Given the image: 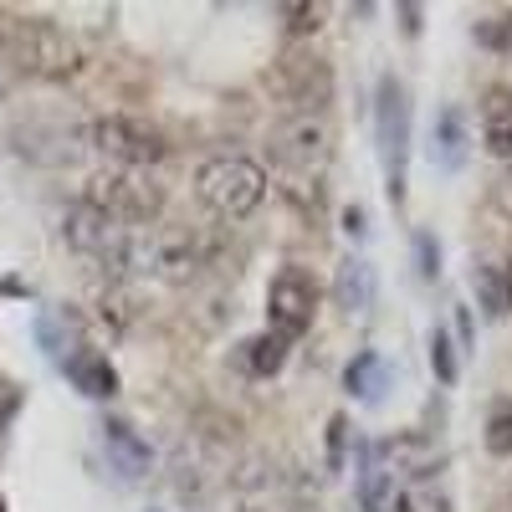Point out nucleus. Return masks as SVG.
<instances>
[{"label": "nucleus", "instance_id": "nucleus-5", "mask_svg": "<svg viewBox=\"0 0 512 512\" xmlns=\"http://www.w3.org/2000/svg\"><path fill=\"white\" fill-rule=\"evenodd\" d=\"M374 139H379V164H384V190L400 205L405 164H410V93L395 72H384L374 88Z\"/></svg>", "mask_w": 512, "mask_h": 512}, {"label": "nucleus", "instance_id": "nucleus-12", "mask_svg": "<svg viewBox=\"0 0 512 512\" xmlns=\"http://www.w3.org/2000/svg\"><path fill=\"white\" fill-rule=\"evenodd\" d=\"M482 144L492 159L512 164V88H487L482 93Z\"/></svg>", "mask_w": 512, "mask_h": 512}, {"label": "nucleus", "instance_id": "nucleus-16", "mask_svg": "<svg viewBox=\"0 0 512 512\" xmlns=\"http://www.w3.org/2000/svg\"><path fill=\"white\" fill-rule=\"evenodd\" d=\"M344 390L359 395L364 405H379V390H384V359L374 349H364L349 369H344Z\"/></svg>", "mask_w": 512, "mask_h": 512}, {"label": "nucleus", "instance_id": "nucleus-8", "mask_svg": "<svg viewBox=\"0 0 512 512\" xmlns=\"http://www.w3.org/2000/svg\"><path fill=\"white\" fill-rule=\"evenodd\" d=\"M313 313H318V282L303 267H282L267 282V323H272V333H282L292 344V338H303L313 328Z\"/></svg>", "mask_w": 512, "mask_h": 512}, {"label": "nucleus", "instance_id": "nucleus-19", "mask_svg": "<svg viewBox=\"0 0 512 512\" xmlns=\"http://www.w3.org/2000/svg\"><path fill=\"white\" fill-rule=\"evenodd\" d=\"M431 369H436V379H441V384H456V374H461L446 328H431Z\"/></svg>", "mask_w": 512, "mask_h": 512}, {"label": "nucleus", "instance_id": "nucleus-28", "mask_svg": "<svg viewBox=\"0 0 512 512\" xmlns=\"http://www.w3.org/2000/svg\"><path fill=\"white\" fill-rule=\"evenodd\" d=\"M492 512H512V497H502V502H497V507H492Z\"/></svg>", "mask_w": 512, "mask_h": 512}, {"label": "nucleus", "instance_id": "nucleus-13", "mask_svg": "<svg viewBox=\"0 0 512 512\" xmlns=\"http://www.w3.org/2000/svg\"><path fill=\"white\" fill-rule=\"evenodd\" d=\"M62 369H67V379H72L88 400H108V395H118V369H113L103 354H93V349H77Z\"/></svg>", "mask_w": 512, "mask_h": 512}, {"label": "nucleus", "instance_id": "nucleus-3", "mask_svg": "<svg viewBox=\"0 0 512 512\" xmlns=\"http://www.w3.org/2000/svg\"><path fill=\"white\" fill-rule=\"evenodd\" d=\"M0 52L36 77H72L82 67L77 41L57 21H41V16H0Z\"/></svg>", "mask_w": 512, "mask_h": 512}, {"label": "nucleus", "instance_id": "nucleus-29", "mask_svg": "<svg viewBox=\"0 0 512 512\" xmlns=\"http://www.w3.org/2000/svg\"><path fill=\"white\" fill-rule=\"evenodd\" d=\"M507 308H512V267H507Z\"/></svg>", "mask_w": 512, "mask_h": 512}, {"label": "nucleus", "instance_id": "nucleus-6", "mask_svg": "<svg viewBox=\"0 0 512 512\" xmlns=\"http://www.w3.org/2000/svg\"><path fill=\"white\" fill-rule=\"evenodd\" d=\"M82 205L103 210V216L134 226V221H149L159 216L164 205V190L144 175V169H98V175H88V185H82Z\"/></svg>", "mask_w": 512, "mask_h": 512}, {"label": "nucleus", "instance_id": "nucleus-15", "mask_svg": "<svg viewBox=\"0 0 512 512\" xmlns=\"http://www.w3.org/2000/svg\"><path fill=\"white\" fill-rule=\"evenodd\" d=\"M359 502L364 512H405V492L395 482L390 466H379V461H364V472H359Z\"/></svg>", "mask_w": 512, "mask_h": 512}, {"label": "nucleus", "instance_id": "nucleus-31", "mask_svg": "<svg viewBox=\"0 0 512 512\" xmlns=\"http://www.w3.org/2000/svg\"><path fill=\"white\" fill-rule=\"evenodd\" d=\"M0 512H6V507H0Z\"/></svg>", "mask_w": 512, "mask_h": 512}, {"label": "nucleus", "instance_id": "nucleus-22", "mask_svg": "<svg viewBox=\"0 0 512 512\" xmlns=\"http://www.w3.org/2000/svg\"><path fill=\"white\" fill-rule=\"evenodd\" d=\"M415 251H420V277H436L441 272V246L431 236H415Z\"/></svg>", "mask_w": 512, "mask_h": 512}, {"label": "nucleus", "instance_id": "nucleus-7", "mask_svg": "<svg viewBox=\"0 0 512 512\" xmlns=\"http://www.w3.org/2000/svg\"><path fill=\"white\" fill-rule=\"evenodd\" d=\"M88 144L98 154H108L118 169H149L164 159V139L159 128H149L144 118H128V113H103L88 123Z\"/></svg>", "mask_w": 512, "mask_h": 512}, {"label": "nucleus", "instance_id": "nucleus-11", "mask_svg": "<svg viewBox=\"0 0 512 512\" xmlns=\"http://www.w3.org/2000/svg\"><path fill=\"white\" fill-rule=\"evenodd\" d=\"M103 451H108V461L118 466L123 477H144L149 472V441L134 431L128 420H103Z\"/></svg>", "mask_w": 512, "mask_h": 512}, {"label": "nucleus", "instance_id": "nucleus-26", "mask_svg": "<svg viewBox=\"0 0 512 512\" xmlns=\"http://www.w3.org/2000/svg\"><path fill=\"white\" fill-rule=\"evenodd\" d=\"M344 231H349V236H364V210H359V205L344 210Z\"/></svg>", "mask_w": 512, "mask_h": 512}, {"label": "nucleus", "instance_id": "nucleus-10", "mask_svg": "<svg viewBox=\"0 0 512 512\" xmlns=\"http://www.w3.org/2000/svg\"><path fill=\"white\" fill-rule=\"evenodd\" d=\"M466 154H472V144H466L461 108H441L436 123H431V164L441 169V175H456V169L466 164Z\"/></svg>", "mask_w": 512, "mask_h": 512}, {"label": "nucleus", "instance_id": "nucleus-30", "mask_svg": "<svg viewBox=\"0 0 512 512\" xmlns=\"http://www.w3.org/2000/svg\"><path fill=\"white\" fill-rule=\"evenodd\" d=\"M149 512H159V507H149Z\"/></svg>", "mask_w": 512, "mask_h": 512}, {"label": "nucleus", "instance_id": "nucleus-9", "mask_svg": "<svg viewBox=\"0 0 512 512\" xmlns=\"http://www.w3.org/2000/svg\"><path fill=\"white\" fill-rule=\"evenodd\" d=\"M282 88H287V98H292L297 113H318L328 103V93H333V77H328L323 57H287Z\"/></svg>", "mask_w": 512, "mask_h": 512}, {"label": "nucleus", "instance_id": "nucleus-4", "mask_svg": "<svg viewBox=\"0 0 512 512\" xmlns=\"http://www.w3.org/2000/svg\"><path fill=\"white\" fill-rule=\"evenodd\" d=\"M62 236L77 256H88V262L108 267V272H139V231L123 226L113 216H103V210L93 205H72L67 221H62Z\"/></svg>", "mask_w": 512, "mask_h": 512}, {"label": "nucleus", "instance_id": "nucleus-1", "mask_svg": "<svg viewBox=\"0 0 512 512\" xmlns=\"http://www.w3.org/2000/svg\"><path fill=\"white\" fill-rule=\"evenodd\" d=\"M333 159V134L323 113H292L277 139H272V185L282 190V200H292L303 216H313L323 200V175Z\"/></svg>", "mask_w": 512, "mask_h": 512}, {"label": "nucleus", "instance_id": "nucleus-27", "mask_svg": "<svg viewBox=\"0 0 512 512\" xmlns=\"http://www.w3.org/2000/svg\"><path fill=\"white\" fill-rule=\"evenodd\" d=\"M497 41H502V52L512 57V16H502V31H497Z\"/></svg>", "mask_w": 512, "mask_h": 512}, {"label": "nucleus", "instance_id": "nucleus-25", "mask_svg": "<svg viewBox=\"0 0 512 512\" xmlns=\"http://www.w3.org/2000/svg\"><path fill=\"white\" fill-rule=\"evenodd\" d=\"M497 210L512 221V164L502 169V180H497Z\"/></svg>", "mask_w": 512, "mask_h": 512}, {"label": "nucleus", "instance_id": "nucleus-23", "mask_svg": "<svg viewBox=\"0 0 512 512\" xmlns=\"http://www.w3.org/2000/svg\"><path fill=\"white\" fill-rule=\"evenodd\" d=\"M282 16L292 21V31H318V6H282Z\"/></svg>", "mask_w": 512, "mask_h": 512}, {"label": "nucleus", "instance_id": "nucleus-24", "mask_svg": "<svg viewBox=\"0 0 512 512\" xmlns=\"http://www.w3.org/2000/svg\"><path fill=\"white\" fill-rule=\"evenodd\" d=\"M16 405H21V390H16V384H6V379H0V425H11Z\"/></svg>", "mask_w": 512, "mask_h": 512}, {"label": "nucleus", "instance_id": "nucleus-21", "mask_svg": "<svg viewBox=\"0 0 512 512\" xmlns=\"http://www.w3.org/2000/svg\"><path fill=\"white\" fill-rule=\"evenodd\" d=\"M477 282H482V297H487V313H502L507 308V292L497 287V272L492 267H477Z\"/></svg>", "mask_w": 512, "mask_h": 512}, {"label": "nucleus", "instance_id": "nucleus-2", "mask_svg": "<svg viewBox=\"0 0 512 512\" xmlns=\"http://www.w3.org/2000/svg\"><path fill=\"white\" fill-rule=\"evenodd\" d=\"M195 200L216 221H246L267 200V169L246 154H210L195 169Z\"/></svg>", "mask_w": 512, "mask_h": 512}, {"label": "nucleus", "instance_id": "nucleus-20", "mask_svg": "<svg viewBox=\"0 0 512 512\" xmlns=\"http://www.w3.org/2000/svg\"><path fill=\"white\" fill-rule=\"evenodd\" d=\"M487 451L492 456H512V405H497L487 420Z\"/></svg>", "mask_w": 512, "mask_h": 512}, {"label": "nucleus", "instance_id": "nucleus-18", "mask_svg": "<svg viewBox=\"0 0 512 512\" xmlns=\"http://www.w3.org/2000/svg\"><path fill=\"white\" fill-rule=\"evenodd\" d=\"M36 338H41V349H47L57 364H67V359L82 349L77 338H72V323L57 318V313H41V318H36Z\"/></svg>", "mask_w": 512, "mask_h": 512}, {"label": "nucleus", "instance_id": "nucleus-14", "mask_svg": "<svg viewBox=\"0 0 512 512\" xmlns=\"http://www.w3.org/2000/svg\"><path fill=\"white\" fill-rule=\"evenodd\" d=\"M333 297H338V308H344V313H369L374 308V267L364 262V256H349V262L338 267Z\"/></svg>", "mask_w": 512, "mask_h": 512}, {"label": "nucleus", "instance_id": "nucleus-17", "mask_svg": "<svg viewBox=\"0 0 512 512\" xmlns=\"http://www.w3.org/2000/svg\"><path fill=\"white\" fill-rule=\"evenodd\" d=\"M287 364V338L282 333H262V338H251V344H246V369L256 374V379H272L277 369Z\"/></svg>", "mask_w": 512, "mask_h": 512}]
</instances>
